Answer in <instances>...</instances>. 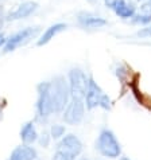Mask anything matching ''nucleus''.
Here are the masks:
<instances>
[{"label": "nucleus", "mask_w": 151, "mask_h": 160, "mask_svg": "<svg viewBox=\"0 0 151 160\" xmlns=\"http://www.w3.org/2000/svg\"><path fill=\"white\" fill-rule=\"evenodd\" d=\"M49 83H50V94L54 113H62V110L66 108V105L72 98L68 79L64 75H55L51 81H49Z\"/></svg>", "instance_id": "nucleus-1"}, {"label": "nucleus", "mask_w": 151, "mask_h": 160, "mask_svg": "<svg viewBox=\"0 0 151 160\" xmlns=\"http://www.w3.org/2000/svg\"><path fill=\"white\" fill-rule=\"evenodd\" d=\"M35 118L39 122H46L51 114H54L53 100L50 94V83L42 81L37 85V104H35Z\"/></svg>", "instance_id": "nucleus-2"}, {"label": "nucleus", "mask_w": 151, "mask_h": 160, "mask_svg": "<svg viewBox=\"0 0 151 160\" xmlns=\"http://www.w3.org/2000/svg\"><path fill=\"white\" fill-rule=\"evenodd\" d=\"M86 110H93L96 108H103L105 110H109L112 108V101L109 96L105 94L100 85L95 81V78L89 75V82H88V89L84 97Z\"/></svg>", "instance_id": "nucleus-3"}, {"label": "nucleus", "mask_w": 151, "mask_h": 160, "mask_svg": "<svg viewBox=\"0 0 151 160\" xmlns=\"http://www.w3.org/2000/svg\"><path fill=\"white\" fill-rule=\"evenodd\" d=\"M96 149L101 156L108 159H117L122 156V145L115 133L108 128L100 131L96 140Z\"/></svg>", "instance_id": "nucleus-4"}, {"label": "nucleus", "mask_w": 151, "mask_h": 160, "mask_svg": "<svg viewBox=\"0 0 151 160\" xmlns=\"http://www.w3.org/2000/svg\"><path fill=\"white\" fill-rule=\"evenodd\" d=\"M88 82L89 77L85 74L82 69L80 68H72L68 73V83L70 89V97L72 98H80L84 100L88 89Z\"/></svg>", "instance_id": "nucleus-5"}, {"label": "nucleus", "mask_w": 151, "mask_h": 160, "mask_svg": "<svg viewBox=\"0 0 151 160\" xmlns=\"http://www.w3.org/2000/svg\"><path fill=\"white\" fill-rule=\"evenodd\" d=\"M39 31H41V28H39L38 26H34V27H26V28L16 31L14 34H11L10 37H7V42L3 48V52L4 54H8V52L15 51L16 48H19L20 46H24L31 39L37 38Z\"/></svg>", "instance_id": "nucleus-6"}, {"label": "nucleus", "mask_w": 151, "mask_h": 160, "mask_svg": "<svg viewBox=\"0 0 151 160\" xmlns=\"http://www.w3.org/2000/svg\"><path fill=\"white\" fill-rule=\"evenodd\" d=\"M85 102L80 98H70L69 104L62 110V120L68 125H78L85 117Z\"/></svg>", "instance_id": "nucleus-7"}, {"label": "nucleus", "mask_w": 151, "mask_h": 160, "mask_svg": "<svg viewBox=\"0 0 151 160\" xmlns=\"http://www.w3.org/2000/svg\"><path fill=\"white\" fill-rule=\"evenodd\" d=\"M39 4L37 2H33V0H29V2H23L20 3L19 6H16L14 10L7 12V22H16V20H22V19H27L29 16L34 15L35 12L38 11Z\"/></svg>", "instance_id": "nucleus-8"}, {"label": "nucleus", "mask_w": 151, "mask_h": 160, "mask_svg": "<svg viewBox=\"0 0 151 160\" xmlns=\"http://www.w3.org/2000/svg\"><path fill=\"white\" fill-rule=\"evenodd\" d=\"M57 149L65 151V152L72 153L77 158V156L81 155L82 149H84V145H82V141L80 140L76 135H73V133H68V135H65L62 139L58 140Z\"/></svg>", "instance_id": "nucleus-9"}, {"label": "nucleus", "mask_w": 151, "mask_h": 160, "mask_svg": "<svg viewBox=\"0 0 151 160\" xmlns=\"http://www.w3.org/2000/svg\"><path fill=\"white\" fill-rule=\"evenodd\" d=\"M77 23L81 26L82 28L96 30V28H101V27H104V26H107L108 22H107V19H104V18L95 15V14H92V12L81 11L77 14Z\"/></svg>", "instance_id": "nucleus-10"}, {"label": "nucleus", "mask_w": 151, "mask_h": 160, "mask_svg": "<svg viewBox=\"0 0 151 160\" xmlns=\"http://www.w3.org/2000/svg\"><path fill=\"white\" fill-rule=\"evenodd\" d=\"M116 16H119L120 19H131L132 16L136 14V7L132 2H128V0H115L112 8H111Z\"/></svg>", "instance_id": "nucleus-11"}, {"label": "nucleus", "mask_w": 151, "mask_h": 160, "mask_svg": "<svg viewBox=\"0 0 151 160\" xmlns=\"http://www.w3.org/2000/svg\"><path fill=\"white\" fill-rule=\"evenodd\" d=\"M37 158H38V152L34 147L29 144H22L14 148L8 160H37Z\"/></svg>", "instance_id": "nucleus-12"}, {"label": "nucleus", "mask_w": 151, "mask_h": 160, "mask_svg": "<svg viewBox=\"0 0 151 160\" xmlns=\"http://www.w3.org/2000/svg\"><path fill=\"white\" fill-rule=\"evenodd\" d=\"M66 28H68V24H66V23H55V24H51L50 27H47L41 34V37L38 38L37 46H39V47L45 46V44H47L49 42L51 41V39H54V37H57V35L61 34L62 31H65Z\"/></svg>", "instance_id": "nucleus-13"}, {"label": "nucleus", "mask_w": 151, "mask_h": 160, "mask_svg": "<svg viewBox=\"0 0 151 160\" xmlns=\"http://www.w3.org/2000/svg\"><path fill=\"white\" fill-rule=\"evenodd\" d=\"M39 133L35 128V124L33 121H27L23 124V127L20 128V140L23 144L33 145L35 141L38 140Z\"/></svg>", "instance_id": "nucleus-14"}, {"label": "nucleus", "mask_w": 151, "mask_h": 160, "mask_svg": "<svg viewBox=\"0 0 151 160\" xmlns=\"http://www.w3.org/2000/svg\"><path fill=\"white\" fill-rule=\"evenodd\" d=\"M131 23L138 26H148L151 24V14H144V12H136V14L131 18Z\"/></svg>", "instance_id": "nucleus-15"}, {"label": "nucleus", "mask_w": 151, "mask_h": 160, "mask_svg": "<svg viewBox=\"0 0 151 160\" xmlns=\"http://www.w3.org/2000/svg\"><path fill=\"white\" fill-rule=\"evenodd\" d=\"M50 136L53 140H60L66 135V128L65 125H61V124H54L50 128Z\"/></svg>", "instance_id": "nucleus-16"}, {"label": "nucleus", "mask_w": 151, "mask_h": 160, "mask_svg": "<svg viewBox=\"0 0 151 160\" xmlns=\"http://www.w3.org/2000/svg\"><path fill=\"white\" fill-rule=\"evenodd\" d=\"M51 140L53 139H51V136H50V132H49V131H43L41 135L38 136V140L37 141H38V144L41 145V147H43V148H47Z\"/></svg>", "instance_id": "nucleus-17"}, {"label": "nucleus", "mask_w": 151, "mask_h": 160, "mask_svg": "<svg viewBox=\"0 0 151 160\" xmlns=\"http://www.w3.org/2000/svg\"><path fill=\"white\" fill-rule=\"evenodd\" d=\"M51 160H76V156L72 153H68L65 151H61V149H57L54 155H53V159Z\"/></svg>", "instance_id": "nucleus-18"}, {"label": "nucleus", "mask_w": 151, "mask_h": 160, "mask_svg": "<svg viewBox=\"0 0 151 160\" xmlns=\"http://www.w3.org/2000/svg\"><path fill=\"white\" fill-rule=\"evenodd\" d=\"M136 37L138 38H151V24L144 26L143 28H140L136 32Z\"/></svg>", "instance_id": "nucleus-19"}, {"label": "nucleus", "mask_w": 151, "mask_h": 160, "mask_svg": "<svg viewBox=\"0 0 151 160\" xmlns=\"http://www.w3.org/2000/svg\"><path fill=\"white\" fill-rule=\"evenodd\" d=\"M140 12H144V14H151V2H143L140 6Z\"/></svg>", "instance_id": "nucleus-20"}, {"label": "nucleus", "mask_w": 151, "mask_h": 160, "mask_svg": "<svg viewBox=\"0 0 151 160\" xmlns=\"http://www.w3.org/2000/svg\"><path fill=\"white\" fill-rule=\"evenodd\" d=\"M6 18H7V12L4 11V8L2 6H0V28H2L3 26H4V23L7 22Z\"/></svg>", "instance_id": "nucleus-21"}, {"label": "nucleus", "mask_w": 151, "mask_h": 160, "mask_svg": "<svg viewBox=\"0 0 151 160\" xmlns=\"http://www.w3.org/2000/svg\"><path fill=\"white\" fill-rule=\"evenodd\" d=\"M6 42H7V35L0 31V50H3L4 46H6Z\"/></svg>", "instance_id": "nucleus-22"}, {"label": "nucleus", "mask_w": 151, "mask_h": 160, "mask_svg": "<svg viewBox=\"0 0 151 160\" xmlns=\"http://www.w3.org/2000/svg\"><path fill=\"white\" fill-rule=\"evenodd\" d=\"M113 3H115V0H104V4H105V7H108V8H112Z\"/></svg>", "instance_id": "nucleus-23"}, {"label": "nucleus", "mask_w": 151, "mask_h": 160, "mask_svg": "<svg viewBox=\"0 0 151 160\" xmlns=\"http://www.w3.org/2000/svg\"><path fill=\"white\" fill-rule=\"evenodd\" d=\"M2 118H3V105L0 106V121H2Z\"/></svg>", "instance_id": "nucleus-24"}, {"label": "nucleus", "mask_w": 151, "mask_h": 160, "mask_svg": "<svg viewBox=\"0 0 151 160\" xmlns=\"http://www.w3.org/2000/svg\"><path fill=\"white\" fill-rule=\"evenodd\" d=\"M119 160H131L130 158H127V156H120V159Z\"/></svg>", "instance_id": "nucleus-25"}, {"label": "nucleus", "mask_w": 151, "mask_h": 160, "mask_svg": "<svg viewBox=\"0 0 151 160\" xmlns=\"http://www.w3.org/2000/svg\"><path fill=\"white\" fill-rule=\"evenodd\" d=\"M77 160H89V159H88L86 156H82V158H78Z\"/></svg>", "instance_id": "nucleus-26"}, {"label": "nucleus", "mask_w": 151, "mask_h": 160, "mask_svg": "<svg viewBox=\"0 0 151 160\" xmlns=\"http://www.w3.org/2000/svg\"><path fill=\"white\" fill-rule=\"evenodd\" d=\"M136 2H143V0H136Z\"/></svg>", "instance_id": "nucleus-27"}, {"label": "nucleus", "mask_w": 151, "mask_h": 160, "mask_svg": "<svg viewBox=\"0 0 151 160\" xmlns=\"http://www.w3.org/2000/svg\"><path fill=\"white\" fill-rule=\"evenodd\" d=\"M148 2H151V0H148Z\"/></svg>", "instance_id": "nucleus-28"}]
</instances>
